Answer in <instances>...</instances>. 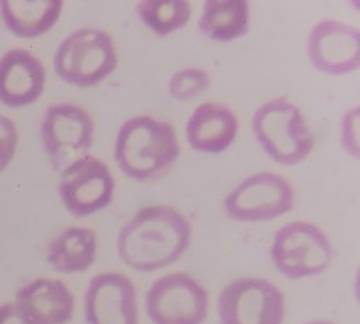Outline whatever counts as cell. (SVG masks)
Wrapping results in <instances>:
<instances>
[{
  "label": "cell",
  "instance_id": "7a4b0ae2",
  "mask_svg": "<svg viewBox=\"0 0 360 324\" xmlns=\"http://www.w3.org/2000/svg\"><path fill=\"white\" fill-rule=\"evenodd\" d=\"M179 155L180 147L174 128L150 116L127 120L115 139L114 156L120 169L136 180L160 176Z\"/></svg>",
  "mask_w": 360,
  "mask_h": 324
},
{
  "label": "cell",
  "instance_id": "d6986e66",
  "mask_svg": "<svg viewBox=\"0 0 360 324\" xmlns=\"http://www.w3.org/2000/svg\"><path fill=\"white\" fill-rule=\"evenodd\" d=\"M136 10L143 24L158 35L181 28L191 14L190 3L186 0H142Z\"/></svg>",
  "mask_w": 360,
  "mask_h": 324
},
{
  "label": "cell",
  "instance_id": "5bb4252c",
  "mask_svg": "<svg viewBox=\"0 0 360 324\" xmlns=\"http://www.w3.org/2000/svg\"><path fill=\"white\" fill-rule=\"evenodd\" d=\"M14 303L30 324H66L75 309L69 287L49 278H37L21 286Z\"/></svg>",
  "mask_w": 360,
  "mask_h": 324
},
{
  "label": "cell",
  "instance_id": "9c48e42d",
  "mask_svg": "<svg viewBox=\"0 0 360 324\" xmlns=\"http://www.w3.org/2000/svg\"><path fill=\"white\" fill-rule=\"evenodd\" d=\"M291 185L277 173L260 172L242 180L225 199L226 214L236 221H266L292 208Z\"/></svg>",
  "mask_w": 360,
  "mask_h": 324
},
{
  "label": "cell",
  "instance_id": "7c38bea8",
  "mask_svg": "<svg viewBox=\"0 0 360 324\" xmlns=\"http://www.w3.org/2000/svg\"><path fill=\"white\" fill-rule=\"evenodd\" d=\"M84 313L89 324H136V293L122 273L96 275L86 290Z\"/></svg>",
  "mask_w": 360,
  "mask_h": 324
},
{
  "label": "cell",
  "instance_id": "603a6c76",
  "mask_svg": "<svg viewBox=\"0 0 360 324\" xmlns=\"http://www.w3.org/2000/svg\"><path fill=\"white\" fill-rule=\"evenodd\" d=\"M0 324H30L21 314L15 303H4L0 306Z\"/></svg>",
  "mask_w": 360,
  "mask_h": 324
},
{
  "label": "cell",
  "instance_id": "4fadbf2b",
  "mask_svg": "<svg viewBox=\"0 0 360 324\" xmlns=\"http://www.w3.org/2000/svg\"><path fill=\"white\" fill-rule=\"evenodd\" d=\"M46 72L30 51L14 48L0 58V103L18 108L32 104L45 87Z\"/></svg>",
  "mask_w": 360,
  "mask_h": 324
},
{
  "label": "cell",
  "instance_id": "ba28073f",
  "mask_svg": "<svg viewBox=\"0 0 360 324\" xmlns=\"http://www.w3.org/2000/svg\"><path fill=\"white\" fill-rule=\"evenodd\" d=\"M145 306L153 324H201L208 311V294L191 276L174 272L150 286Z\"/></svg>",
  "mask_w": 360,
  "mask_h": 324
},
{
  "label": "cell",
  "instance_id": "277c9868",
  "mask_svg": "<svg viewBox=\"0 0 360 324\" xmlns=\"http://www.w3.org/2000/svg\"><path fill=\"white\" fill-rule=\"evenodd\" d=\"M112 38L103 30L80 28L66 37L53 56L58 76L75 86L89 87L105 79L117 66Z\"/></svg>",
  "mask_w": 360,
  "mask_h": 324
},
{
  "label": "cell",
  "instance_id": "9a60e30c",
  "mask_svg": "<svg viewBox=\"0 0 360 324\" xmlns=\"http://www.w3.org/2000/svg\"><path fill=\"white\" fill-rule=\"evenodd\" d=\"M238 132V120L231 108L217 101L200 104L190 116L186 134L195 151L218 154L225 151Z\"/></svg>",
  "mask_w": 360,
  "mask_h": 324
},
{
  "label": "cell",
  "instance_id": "cb8c5ba5",
  "mask_svg": "<svg viewBox=\"0 0 360 324\" xmlns=\"http://www.w3.org/2000/svg\"><path fill=\"white\" fill-rule=\"evenodd\" d=\"M305 324H335V323L326 321V320H315V321H309V323H305Z\"/></svg>",
  "mask_w": 360,
  "mask_h": 324
},
{
  "label": "cell",
  "instance_id": "30bf717a",
  "mask_svg": "<svg viewBox=\"0 0 360 324\" xmlns=\"http://www.w3.org/2000/svg\"><path fill=\"white\" fill-rule=\"evenodd\" d=\"M114 186L108 166L93 155H83L60 170L59 196L70 214L86 217L110 204Z\"/></svg>",
  "mask_w": 360,
  "mask_h": 324
},
{
  "label": "cell",
  "instance_id": "52a82bcc",
  "mask_svg": "<svg viewBox=\"0 0 360 324\" xmlns=\"http://www.w3.org/2000/svg\"><path fill=\"white\" fill-rule=\"evenodd\" d=\"M218 316L222 324H281L284 294L266 279L240 278L221 290Z\"/></svg>",
  "mask_w": 360,
  "mask_h": 324
},
{
  "label": "cell",
  "instance_id": "ac0fdd59",
  "mask_svg": "<svg viewBox=\"0 0 360 324\" xmlns=\"http://www.w3.org/2000/svg\"><path fill=\"white\" fill-rule=\"evenodd\" d=\"M208 38L228 42L245 35L249 30V4L245 0H208L198 23Z\"/></svg>",
  "mask_w": 360,
  "mask_h": 324
},
{
  "label": "cell",
  "instance_id": "8992f818",
  "mask_svg": "<svg viewBox=\"0 0 360 324\" xmlns=\"http://www.w3.org/2000/svg\"><path fill=\"white\" fill-rule=\"evenodd\" d=\"M94 123L75 104L59 103L46 108L41 123L44 149L55 170H63L91 148Z\"/></svg>",
  "mask_w": 360,
  "mask_h": 324
},
{
  "label": "cell",
  "instance_id": "6da1fadb",
  "mask_svg": "<svg viewBox=\"0 0 360 324\" xmlns=\"http://www.w3.org/2000/svg\"><path fill=\"white\" fill-rule=\"evenodd\" d=\"M191 238L188 220L170 206L141 208L120 231L121 261L139 272H152L174 263Z\"/></svg>",
  "mask_w": 360,
  "mask_h": 324
},
{
  "label": "cell",
  "instance_id": "2e32d148",
  "mask_svg": "<svg viewBox=\"0 0 360 324\" xmlns=\"http://www.w3.org/2000/svg\"><path fill=\"white\" fill-rule=\"evenodd\" d=\"M60 0H1L0 15L7 30L18 38L48 32L60 17Z\"/></svg>",
  "mask_w": 360,
  "mask_h": 324
},
{
  "label": "cell",
  "instance_id": "7402d4cb",
  "mask_svg": "<svg viewBox=\"0 0 360 324\" xmlns=\"http://www.w3.org/2000/svg\"><path fill=\"white\" fill-rule=\"evenodd\" d=\"M359 107L349 110L342 121L343 148L354 158L359 156Z\"/></svg>",
  "mask_w": 360,
  "mask_h": 324
},
{
  "label": "cell",
  "instance_id": "8fae6325",
  "mask_svg": "<svg viewBox=\"0 0 360 324\" xmlns=\"http://www.w3.org/2000/svg\"><path fill=\"white\" fill-rule=\"evenodd\" d=\"M307 52L311 63L329 75H346L360 65V31L338 20H322L309 32Z\"/></svg>",
  "mask_w": 360,
  "mask_h": 324
},
{
  "label": "cell",
  "instance_id": "5b68a950",
  "mask_svg": "<svg viewBox=\"0 0 360 324\" xmlns=\"http://www.w3.org/2000/svg\"><path fill=\"white\" fill-rule=\"evenodd\" d=\"M270 254L278 272L288 279L319 275L333 258L326 234L307 221H291L283 225L274 235Z\"/></svg>",
  "mask_w": 360,
  "mask_h": 324
},
{
  "label": "cell",
  "instance_id": "ffe728a7",
  "mask_svg": "<svg viewBox=\"0 0 360 324\" xmlns=\"http://www.w3.org/2000/svg\"><path fill=\"white\" fill-rule=\"evenodd\" d=\"M210 85V75L198 68H186L176 72L169 82V93L176 100H187L204 92Z\"/></svg>",
  "mask_w": 360,
  "mask_h": 324
},
{
  "label": "cell",
  "instance_id": "3957f363",
  "mask_svg": "<svg viewBox=\"0 0 360 324\" xmlns=\"http://www.w3.org/2000/svg\"><path fill=\"white\" fill-rule=\"evenodd\" d=\"M256 139L281 165H295L312 151L314 137L300 108L285 99L262 104L252 120Z\"/></svg>",
  "mask_w": 360,
  "mask_h": 324
},
{
  "label": "cell",
  "instance_id": "e0dca14e",
  "mask_svg": "<svg viewBox=\"0 0 360 324\" xmlns=\"http://www.w3.org/2000/svg\"><path fill=\"white\" fill-rule=\"evenodd\" d=\"M97 235L89 227H68L48 245L46 259L59 273H79L90 268L96 258Z\"/></svg>",
  "mask_w": 360,
  "mask_h": 324
},
{
  "label": "cell",
  "instance_id": "44dd1931",
  "mask_svg": "<svg viewBox=\"0 0 360 324\" xmlns=\"http://www.w3.org/2000/svg\"><path fill=\"white\" fill-rule=\"evenodd\" d=\"M18 145V131L14 121L0 114V173L13 161Z\"/></svg>",
  "mask_w": 360,
  "mask_h": 324
}]
</instances>
